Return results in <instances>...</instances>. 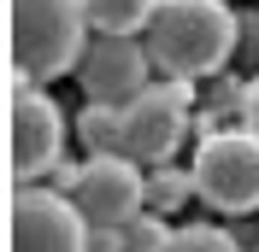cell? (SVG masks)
<instances>
[{"mask_svg": "<svg viewBox=\"0 0 259 252\" xmlns=\"http://www.w3.org/2000/svg\"><path fill=\"white\" fill-rule=\"evenodd\" d=\"M12 252H89V217L53 188H12L6 200Z\"/></svg>", "mask_w": 259, "mask_h": 252, "instance_id": "6", "label": "cell"}, {"mask_svg": "<svg viewBox=\"0 0 259 252\" xmlns=\"http://www.w3.org/2000/svg\"><path fill=\"white\" fill-rule=\"evenodd\" d=\"M142 41L171 82H194L224 71V59L236 53V12L224 0H159Z\"/></svg>", "mask_w": 259, "mask_h": 252, "instance_id": "1", "label": "cell"}, {"mask_svg": "<svg viewBox=\"0 0 259 252\" xmlns=\"http://www.w3.org/2000/svg\"><path fill=\"white\" fill-rule=\"evenodd\" d=\"M189 194H194V176L177 170V164H159V170L147 176V211H177Z\"/></svg>", "mask_w": 259, "mask_h": 252, "instance_id": "10", "label": "cell"}, {"mask_svg": "<svg viewBox=\"0 0 259 252\" xmlns=\"http://www.w3.org/2000/svg\"><path fill=\"white\" fill-rule=\"evenodd\" d=\"M189 106H194V82H147L118 111V153L159 170L189 129Z\"/></svg>", "mask_w": 259, "mask_h": 252, "instance_id": "4", "label": "cell"}, {"mask_svg": "<svg viewBox=\"0 0 259 252\" xmlns=\"http://www.w3.org/2000/svg\"><path fill=\"white\" fill-rule=\"evenodd\" d=\"M82 135H89L100 153H118V111L112 106H89L82 111Z\"/></svg>", "mask_w": 259, "mask_h": 252, "instance_id": "13", "label": "cell"}, {"mask_svg": "<svg viewBox=\"0 0 259 252\" xmlns=\"http://www.w3.org/2000/svg\"><path fill=\"white\" fill-rule=\"evenodd\" d=\"M147 65H153L147 41H130V35H100V41H89V53H82L77 82H82V94H89V106L124 111L130 100L147 88Z\"/></svg>", "mask_w": 259, "mask_h": 252, "instance_id": "8", "label": "cell"}, {"mask_svg": "<svg viewBox=\"0 0 259 252\" xmlns=\"http://www.w3.org/2000/svg\"><path fill=\"white\" fill-rule=\"evenodd\" d=\"M189 176H194V194L212 211H230V217L253 211L259 205V135L253 129H212L194 147Z\"/></svg>", "mask_w": 259, "mask_h": 252, "instance_id": "3", "label": "cell"}, {"mask_svg": "<svg viewBox=\"0 0 259 252\" xmlns=\"http://www.w3.org/2000/svg\"><path fill=\"white\" fill-rule=\"evenodd\" d=\"M65 200L89 217V229H130L147 211V176L124 153H95L89 164H77V182Z\"/></svg>", "mask_w": 259, "mask_h": 252, "instance_id": "5", "label": "cell"}, {"mask_svg": "<svg viewBox=\"0 0 259 252\" xmlns=\"http://www.w3.org/2000/svg\"><path fill=\"white\" fill-rule=\"evenodd\" d=\"M165 252H242V246H236L224 229H212V223H189V229L171 235V246H165Z\"/></svg>", "mask_w": 259, "mask_h": 252, "instance_id": "12", "label": "cell"}, {"mask_svg": "<svg viewBox=\"0 0 259 252\" xmlns=\"http://www.w3.org/2000/svg\"><path fill=\"white\" fill-rule=\"evenodd\" d=\"M171 235H177V229H171L159 211H142V217L124 229V246H130V252H165V246H171Z\"/></svg>", "mask_w": 259, "mask_h": 252, "instance_id": "11", "label": "cell"}, {"mask_svg": "<svg viewBox=\"0 0 259 252\" xmlns=\"http://www.w3.org/2000/svg\"><path fill=\"white\" fill-rule=\"evenodd\" d=\"M242 129H253V135H259V77L242 88Z\"/></svg>", "mask_w": 259, "mask_h": 252, "instance_id": "14", "label": "cell"}, {"mask_svg": "<svg viewBox=\"0 0 259 252\" xmlns=\"http://www.w3.org/2000/svg\"><path fill=\"white\" fill-rule=\"evenodd\" d=\"M65 147V111L41 94V82L12 77V182L30 188L35 176L59 170Z\"/></svg>", "mask_w": 259, "mask_h": 252, "instance_id": "7", "label": "cell"}, {"mask_svg": "<svg viewBox=\"0 0 259 252\" xmlns=\"http://www.w3.org/2000/svg\"><path fill=\"white\" fill-rule=\"evenodd\" d=\"M6 12H12V77L53 82L82 65L89 53L82 0H6Z\"/></svg>", "mask_w": 259, "mask_h": 252, "instance_id": "2", "label": "cell"}, {"mask_svg": "<svg viewBox=\"0 0 259 252\" xmlns=\"http://www.w3.org/2000/svg\"><path fill=\"white\" fill-rule=\"evenodd\" d=\"M82 12L95 35H147L159 0H82Z\"/></svg>", "mask_w": 259, "mask_h": 252, "instance_id": "9", "label": "cell"}]
</instances>
